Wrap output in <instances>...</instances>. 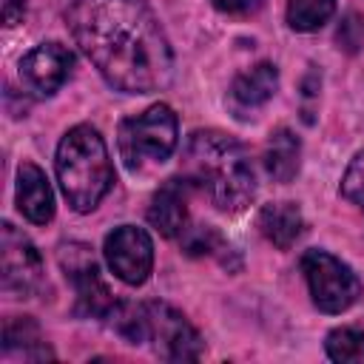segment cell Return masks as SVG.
I'll return each instance as SVG.
<instances>
[{
	"label": "cell",
	"mask_w": 364,
	"mask_h": 364,
	"mask_svg": "<svg viewBox=\"0 0 364 364\" xmlns=\"http://www.w3.org/2000/svg\"><path fill=\"white\" fill-rule=\"evenodd\" d=\"M65 20L108 85L125 94H151L171 82V46L142 0H71Z\"/></svg>",
	"instance_id": "cell-1"
},
{
	"label": "cell",
	"mask_w": 364,
	"mask_h": 364,
	"mask_svg": "<svg viewBox=\"0 0 364 364\" xmlns=\"http://www.w3.org/2000/svg\"><path fill=\"white\" fill-rule=\"evenodd\" d=\"M182 171L185 179L193 188H202L208 199L225 213H239L253 202V168L242 145L222 131H193L185 145Z\"/></svg>",
	"instance_id": "cell-2"
},
{
	"label": "cell",
	"mask_w": 364,
	"mask_h": 364,
	"mask_svg": "<svg viewBox=\"0 0 364 364\" xmlns=\"http://www.w3.org/2000/svg\"><path fill=\"white\" fill-rule=\"evenodd\" d=\"M54 168L68 205L80 213L94 210L114 185V165L105 139L91 125H74L60 139Z\"/></svg>",
	"instance_id": "cell-3"
},
{
	"label": "cell",
	"mask_w": 364,
	"mask_h": 364,
	"mask_svg": "<svg viewBox=\"0 0 364 364\" xmlns=\"http://www.w3.org/2000/svg\"><path fill=\"white\" fill-rule=\"evenodd\" d=\"M119 156L128 171L139 173L148 165H162L176 148V114L171 105L156 102L136 117L119 122Z\"/></svg>",
	"instance_id": "cell-4"
},
{
	"label": "cell",
	"mask_w": 364,
	"mask_h": 364,
	"mask_svg": "<svg viewBox=\"0 0 364 364\" xmlns=\"http://www.w3.org/2000/svg\"><path fill=\"white\" fill-rule=\"evenodd\" d=\"M301 273L307 279L313 304L321 313H341L361 296V282L353 267L327 250H307L301 256Z\"/></svg>",
	"instance_id": "cell-5"
},
{
	"label": "cell",
	"mask_w": 364,
	"mask_h": 364,
	"mask_svg": "<svg viewBox=\"0 0 364 364\" xmlns=\"http://www.w3.org/2000/svg\"><path fill=\"white\" fill-rule=\"evenodd\" d=\"M145 313V341H154V350L168 361H193L202 355V338L193 324L165 301L142 304Z\"/></svg>",
	"instance_id": "cell-6"
},
{
	"label": "cell",
	"mask_w": 364,
	"mask_h": 364,
	"mask_svg": "<svg viewBox=\"0 0 364 364\" xmlns=\"http://www.w3.org/2000/svg\"><path fill=\"white\" fill-rule=\"evenodd\" d=\"M0 273L3 293L11 299H28L43 284V259L11 222L0 228Z\"/></svg>",
	"instance_id": "cell-7"
},
{
	"label": "cell",
	"mask_w": 364,
	"mask_h": 364,
	"mask_svg": "<svg viewBox=\"0 0 364 364\" xmlns=\"http://www.w3.org/2000/svg\"><path fill=\"white\" fill-rule=\"evenodd\" d=\"M60 267L77 290V310L82 316H94V318L111 316L117 301H114L108 284L102 282L100 267H97L91 250L85 245H80V242L63 245L60 247Z\"/></svg>",
	"instance_id": "cell-8"
},
{
	"label": "cell",
	"mask_w": 364,
	"mask_h": 364,
	"mask_svg": "<svg viewBox=\"0 0 364 364\" xmlns=\"http://www.w3.org/2000/svg\"><path fill=\"white\" fill-rule=\"evenodd\" d=\"M105 262L125 284H142L154 267L151 236L136 225H119L105 236Z\"/></svg>",
	"instance_id": "cell-9"
},
{
	"label": "cell",
	"mask_w": 364,
	"mask_h": 364,
	"mask_svg": "<svg viewBox=\"0 0 364 364\" xmlns=\"http://www.w3.org/2000/svg\"><path fill=\"white\" fill-rule=\"evenodd\" d=\"M74 54L60 43H40L20 60L23 82L37 94H54L71 74Z\"/></svg>",
	"instance_id": "cell-10"
},
{
	"label": "cell",
	"mask_w": 364,
	"mask_h": 364,
	"mask_svg": "<svg viewBox=\"0 0 364 364\" xmlns=\"http://www.w3.org/2000/svg\"><path fill=\"white\" fill-rule=\"evenodd\" d=\"M193 185L182 179H168L151 199L148 205V222L162 233V236H179L185 233L188 222V191Z\"/></svg>",
	"instance_id": "cell-11"
},
{
	"label": "cell",
	"mask_w": 364,
	"mask_h": 364,
	"mask_svg": "<svg viewBox=\"0 0 364 364\" xmlns=\"http://www.w3.org/2000/svg\"><path fill=\"white\" fill-rule=\"evenodd\" d=\"M17 208L34 225H46L54 216L51 185L34 162H23L17 168Z\"/></svg>",
	"instance_id": "cell-12"
},
{
	"label": "cell",
	"mask_w": 364,
	"mask_h": 364,
	"mask_svg": "<svg viewBox=\"0 0 364 364\" xmlns=\"http://www.w3.org/2000/svg\"><path fill=\"white\" fill-rule=\"evenodd\" d=\"M276 85H279V71L276 65L270 63H259L247 71H242L233 85H230V100L236 108L242 111H253L259 105H264L273 94H276Z\"/></svg>",
	"instance_id": "cell-13"
},
{
	"label": "cell",
	"mask_w": 364,
	"mask_h": 364,
	"mask_svg": "<svg viewBox=\"0 0 364 364\" xmlns=\"http://www.w3.org/2000/svg\"><path fill=\"white\" fill-rule=\"evenodd\" d=\"M256 225H259V230H262V236L267 242H273L276 247L287 250L299 239L304 222H301L299 205H293V202H270V205H264L259 210Z\"/></svg>",
	"instance_id": "cell-14"
},
{
	"label": "cell",
	"mask_w": 364,
	"mask_h": 364,
	"mask_svg": "<svg viewBox=\"0 0 364 364\" xmlns=\"http://www.w3.org/2000/svg\"><path fill=\"white\" fill-rule=\"evenodd\" d=\"M299 156H301V145L290 128L270 131V136L264 142V168L276 182H290L296 176Z\"/></svg>",
	"instance_id": "cell-15"
},
{
	"label": "cell",
	"mask_w": 364,
	"mask_h": 364,
	"mask_svg": "<svg viewBox=\"0 0 364 364\" xmlns=\"http://www.w3.org/2000/svg\"><path fill=\"white\" fill-rule=\"evenodd\" d=\"M3 350L6 353L20 350L23 358H28V361L54 358V353L43 341V333H40L37 321L28 318V316H14V318L6 321V327H3Z\"/></svg>",
	"instance_id": "cell-16"
},
{
	"label": "cell",
	"mask_w": 364,
	"mask_h": 364,
	"mask_svg": "<svg viewBox=\"0 0 364 364\" xmlns=\"http://www.w3.org/2000/svg\"><path fill=\"white\" fill-rule=\"evenodd\" d=\"M336 11V0H287V23L296 31L321 28Z\"/></svg>",
	"instance_id": "cell-17"
},
{
	"label": "cell",
	"mask_w": 364,
	"mask_h": 364,
	"mask_svg": "<svg viewBox=\"0 0 364 364\" xmlns=\"http://www.w3.org/2000/svg\"><path fill=\"white\" fill-rule=\"evenodd\" d=\"M327 355L333 361H344V364H364V333L350 330V327H338L327 336L324 341Z\"/></svg>",
	"instance_id": "cell-18"
},
{
	"label": "cell",
	"mask_w": 364,
	"mask_h": 364,
	"mask_svg": "<svg viewBox=\"0 0 364 364\" xmlns=\"http://www.w3.org/2000/svg\"><path fill=\"white\" fill-rule=\"evenodd\" d=\"M341 196L355 202V205H364V151H358L341 179Z\"/></svg>",
	"instance_id": "cell-19"
},
{
	"label": "cell",
	"mask_w": 364,
	"mask_h": 364,
	"mask_svg": "<svg viewBox=\"0 0 364 364\" xmlns=\"http://www.w3.org/2000/svg\"><path fill=\"white\" fill-rule=\"evenodd\" d=\"M222 245V239H219V233L213 230V228H196L193 233H188V239H185V250L188 253H213L216 247Z\"/></svg>",
	"instance_id": "cell-20"
},
{
	"label": "cell",
	"mask_w": 364,
	"mask_h": 364,
	"mask_svg": "<svg viewBox=\"0 0 364 364\" xmlns=\"http://www.w3.org/2000/svg\"><path fill=\"white\" fill-rule=\"evenodd\" d=\"M219 11H228V14H250L259 9L262 0H210Z\"/></svg>",
	"instance_id": "cell-21"
},
{
	"label": "cell",
	"mask_w": 364,
	"mask_h": 364,
	"mask_svg": "<svg viewBox=\"0 0 364 364\" xmlns=\"http://www.w3.org/2000/svg\"><path fill=\"white\" fill-rule=\"evenodd\" d=\"M26 14V0H3V23L17 26Z\"/></svg>",
	"instance_id": "cell-22"
}]
</instances>
